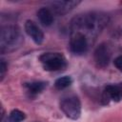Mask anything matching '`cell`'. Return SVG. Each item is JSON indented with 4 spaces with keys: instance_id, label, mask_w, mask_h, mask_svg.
Masks as SVG:
<instances>
[{
    "instance_id": "obj_1",
    "label": "cell",
    "mask_w": 122,
    "mask_h": 122,
    "mask_svg": "<svg viewBox=\"0 0 122 122\" xmlns=\"http://www.w3.org/2000/svg\"><path fill=\"white\" fill-rule=\"evenodd\" d=\"M108 16L103 13H86L73 18L71 22L72 33H80L87 40L89 37H96L101 30L108 24Z\"/></svg>"
},
{
    "instance_id": "obj_2",
    "label": "cell",
    "mask_w": 122,
    "mask_h": 122,
    "mask_svg": "<svg viewBox=\"0 0 122 122\" xmlns=\"http://www.w3.org/2000/svg\"><path fill=\"white\" fill-rule=\"evenodd\" d=\"M60 109L71 119H78L81 114V103L76 95H68L62 98Z\"/></svg>"
},
{
    "instance_id": "obj_3",
    "label": "cell",
    "mask_w": 122,
    "mask_h": 122,
    "mask_svg": "<svg viewBox=\"0 0 122 122\" xmlns=\"http://www.w3.org/2000/svg\"><path fill=\"white\" fill-rule=\"evenodd\" d=\"M39 60L43 64V67L46 71H58L66 66L65 57L59 52H46L40 55Z\"/></svg>"
},
{
    "instance_id": "obj_4",
    "label": "cell",
    "mask_w": 122,
    "mask_h": 122,
    "mask_svg": "<svg viewBox=\"0 0 122 122\" xmlns=\"http://www.w3.org/2000/svg\"><path fill=\"white\" fill-rule=\"evenodd\" d=\"M19 40V30L14 26H7L1 29L0 33V45L1 51H4L5 48L11 47Z\"/></svg>"
},
{
    "instance_id": "obj_5",
    "label": "cell",
    "mask_w": 122,
    "mask_h": 122,
    "mask_svg": "<svg viewBox=\"0 0 122 122\" xmlns=\"http://www.w3.org/2000/svg\"><path fill=\"white\" fill-rule=\"evenodd\" d=\"M71 51L75 54H82L88 50V40L80 33H71L70 42Z\"/></svg>"
},
{
    "instance_id": "obj_6",
    "label": "cell",
    "mask_w": 122,
    "mask_h": 122,
    "mask_svg": "<svg viewBox=\"0 0 122 122\" xmlns=\"http://www.w3.org/2000/svg\"><path fill=\"white\" fill-rule=\"evenodd\" d=\"M111 50L107 44H100L94 51V61L98 67L104 68L109 64Z\"/></svg>"
},
{
    "instance_id": "obj_7",
    "label": "cell",
    "mask_w": 122,
    "mask_h": 122,
    "mask_svg": "<svg viewBox=\"0 0 122 122\" xmlns=\"http://www.w3.org/2000/svg\"><path fill=\"white\" fill-rule=\"evenodd\" d=\"M25 30L27 34L34 41L35 44H41L44 40V33L40 28L31 20H27L25 23Z\"/></svg>"
},
{
    "instance_id": "obj_8",
    "label": "cell",
    "mask_w": 122,
    "mask_h": 122,
    "mask_svg": "<svg viewBox=\"0 0 122 122\" xmlns=\"http://www.w3.org/2000/svg\"><path fill=\"white\" fill-rule=\"evenodd\" d=\"M79 3V1H55L51 4V7L54 12L59 15H63L75 8Z\"/></svg>"
},
{
    "instance_id": "obj_9",
    "label": "cell",
    "mask_w": 122,
    "mask_h": 122,
    "mask_svg": "<svg viewBox=\"0 0 122 122\" xmlns=\"http://www.w3.org/2000/svg\"><path fill=\"white\" fill-rule=\"evenodd\" d=\"M105 95L112 101L119 102L122 100V89L119 85H109L105 89Z\"/></svg>"
},
{
    "instance_id": "obj_10",
    "label": "cell",
    "mask_w": 122,
    "mask_h": 122,
    "mask_svg": "<svg viewBox=\"0 0 122 122\" xmlns=\"http://www.w3.org/2000/svg\"><path fill=\"white\" fill-rule=\"evenodd\" d=\"M37 16L39 21L44 26H51L53 22V15L51 11L47 8H41L37 11Z\"/></svg>"
},
{
    "instance_id": "obj_11",
    "label": "cell",
    "mask_w": 122,
    "mask_h": 122,
    "mask_svg": "<svg viewBox=\"0 0 122 122\" xmlns=\"http://www.w3.org/2000/svg\"><path fill=\"white\" fill-rule=\"evenodd\" d=\"M25 88L31 94H38L45 90L47 87V82L44 81H32L30 83H25Z\"/></svg>"
},
{
    "instance_id": "obj_12",
    "label": "cell",
    "mask_w": 122,
    "mask_h": 122,
    "mask_svg": "<svg viewBox=\"0 0 122 122\" xmlns=\"http://www.w3.org/2000/svg\"><path fill=\"white\" fill-rule=\"evenodd\" d=\"M71 82H72V79L70 76L66 75V76H62V77L56 79V81L54 83V86L58 90H63V89L68 88L71 84Z\"/></svg>"
},
{
    "instance_id": "obj_13",
    "label": "cell",
    "mask_w": 122,
    "mask_h": 122,
    "mask_svg": "<svg viewBox=\"0 0 122 122\" xmlns=\"http://www.w3.org/2000/svg\"><path fill=\"white\" fill-rule=\"evenodd\" d=\"M25 119V114L19 110H13L9 115V122H22Z\"/></svg>"
},
{
    "instance_id": "obj_14",
    "label": "cell",
    "mask_w": 122,
    "mask_h": 122,
    "mask_svg": "<svg viewBox=\"0 0 122 122\" xmlns=\"http://www.w3.org/2000/svg\"><path fill=\"white\" fill-rule=\"evenodd\" d=\"M6 71H7V65H6V62L2 59L1 62H0V76H1V80H3L4 76H5V73H6Z\"/></svg>"
},
{
    "instance_id": "obj_15",
    "label": "cell",
    "mask_w": 122,
    "mask_h": 122,
    "mask_svg": "<svg viewBox=\"0 0 122 122\" xmlns=\"http://www.w3.org/2000/svg\"><path fill=\"white\" fill-rule=\"evenodd\" d=\"M113 63H114V66H115V67L122 72V55L117 56V57L114 59Z\"/></svg>"
},
{
    "instance_id": "obj_16",
    "label": "cell",
    "mask_w": 122,
    "mask_h": 122,
    "mask_svg": "<svg viewBox=\"0 0 122 122\" xmlns=\"http://www.w3.org/2000/svg\"><path fill=\"white\" fill-rule=\"evenodd\" d=\"M119 87H120V88H121V89H122V82H121V83H120V84H119Z\"/></svg>"
}]
</instances>
